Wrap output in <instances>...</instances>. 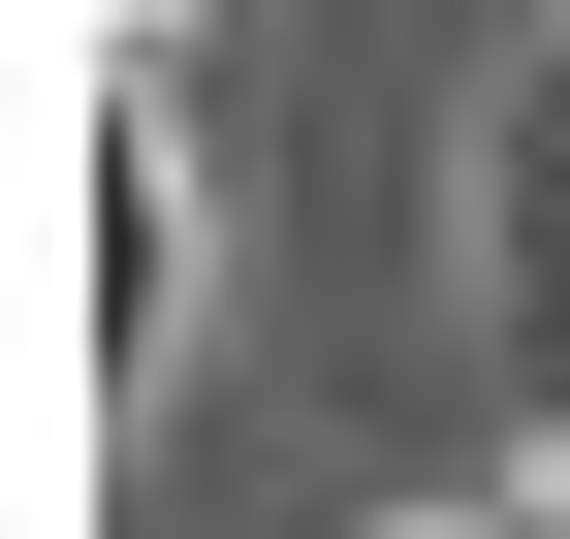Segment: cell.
<instances>
[{"label": "cell", "instance_id": "6da1fadb", "mask_svg": "<svg viewBox=\"0 0 570 539\" xmlns=\"http://www.w3.org/2000/svg\"><path fill=\"white\" fill-rule=\"evenodd\" d=\"M159 317H190V159H159V96L96 63V127H63V381H159Z\"/></svg>", "mask_w": 570, "mask_h": 539}, {"label": "cell", "instance_id": "7a4b0ae2", "mask_svg": "<svg viewBox=\"0 0 570 539\" xmlns=\"http://www.w3.org/2000/svg\"><path fill=\"white\" fill-rule=\"evenodd\" d=\"M508 350H539V413H570V63L508 96Z\"/></svg>", "mask_w": 570, "mask_h": 539}, {"label": "cell", "instance_id": "3957f363", "mask_svg": "<svg viewBox=\"0 0 570 539\" xmlns=\"http://www.w3.org/2000/svg\"><path fill=\"white\" fill-rule=\"evenodd\" d=\"M475 539H570V508H475Z\"/></svg>", "mask_w": 570, "mask_h": 539}]
</instances>
